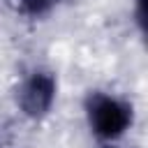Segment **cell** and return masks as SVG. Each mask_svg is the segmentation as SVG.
<instances>
[{
	"instance_id": "7a4b0ae2",
	"label": "cell",
	"mask_w": 148,
	"mask_h": 148,
	"mask_svg": "<svg viewBox=\"0 0 148 148\" xmlns=\"http://www.w3.org/2000/svg\"><path fill=\"white\" fill-rule=\"evenodd\" d=\"M56 92H58V81L53 72L35 69L18 86L16 102L28 118H44L56 102Z\"/></svg>"
},
{
	"instance_id": "3957f363",
	"label": "cell",
	"mask_w": 148,
	"mask_h": 148,
	"mask_svg": "<svg viewBox=\"0 0 148 148\" xmlns=\"http://www.w3.org/2000/svg\"><path fill=\"white\" fill-rule=\"evenodd\" d=\"M56 5H58V0H16V9L28 18H42Z\"/></svg>"
},
{
	"instance_id": "6da1fadb",
	"label": "cell",
	"mask_w": 148,
	"mask_h": 148,
	"mask_svg": "<svg viewBox=\"0 0 148 148\" xmlns=\"http://www.w3.org/2000/svg\"><path fill=\"white\" fill-rule=\"evenodd\" d=\"M86 116L90 132L104 143H113L116 139H120L130 130L134 118L132 104L109 92H90L86 102Z\"/></svg>"
},
{
	"instance_id": "277c9868",
	"label": "cell",
	"mask_w": 148,
	"mask_h": 148,
	"mask_svg": "<svg viewBox=\"0 0 148 148\" xmlns=\"http://www.w3.org/2000/svg\"><path fill=\"white\" fill-rule=\"evenodd\" d=\"M99 148H120V146H116V143H102Z\"/></svg>"
}]
</instances>
